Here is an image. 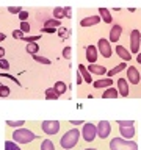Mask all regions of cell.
I'll return each instance as SVG.
<instances>
[{
	"mask_svg": "<svg viewBox=\"0 0 141 150\" xmlns=\"http://www.w3.org/2000/svg\"><path fill=\"white\" fill-rule=\"evenodd\" d=\"M82 138V131H78V128H70L60 138V145L63 150H70L78 144V139Z\"/></svg>",
	"mask_w": 141,
	"mask_h": 150,
	"instance_id": "obj_1",
	"label": "cell"
},
{
	"mask_svg": "<svg viewBox=\"0 0 141 150\" xmlns=\"http://www.w3.org/2000/svg\"><path fill=\"white\" fill-rule=\"evenodd\" d=\"M110 150H138V144L133 139L113 138L110 141Z\"/></svg>",
	"mask_w": 141,
	"mask_h": 150,
	"instance_id": "obj_2",
	"label": "cell"
},
{
	"mask_svg": "<svg viewBox=\"0 0 141 150\" xmlns=\"http://www.w3.org/2000/svg\"><path fill=\"white\" fill-rule=\"evenodd\" d=\"M11 138H13L14 142H17V144H28V142H33L38 136L27 128H16Z\"/></svg>",
	"mask_w": 141,
	"mask_h": 150,
	"instance_id": "obj_3",
	"label": "cell"
},
{
	"mask_svg": "<svg viewBox=\"0 0 141 150\" xmlns=\"http://www.w3.org/2000/svg\"><path fill=\"white\" fill-rule=\"evenodd\" d=\"M82 138L86 142H93L97 138V125L91 124V122H85L82 128Z\"/></svg>",
	"mask_w": 141,
	"mask_h": 150,
	"instance_id": "obj_4",
	"label": "cell"
},
{
	"mask_svg": "<svg viewBox=\"0 0 141 150\" xmlns=\"http://www.w3.org/2000/svg\"><path fill=\"white\" fill-rule=\"evenodd\" d=\"M60 127H61V124L58 120H44V122H41V130L44 131L47 136L56 134L60 131Z\"/></svg>",
	"mask_w": 141,
	"mask_h": 150,
	"instance_id": "obj_5",
	"label": "cell"
},
{
	"mask_svg": "<svg viewBox=\"0 0 141 150\" xmlns=\"http://www.w3.org/2000/svg\"><path fill=\"white\" fill-rule=\"evenodd\" d=\"M140 44H141V33L140 30H132L130 33V53H140Z\"/></svg>",
	"mask_w": 141,
	"mask_h": 150,
	"instance_id": "obj_6",
	"label": "cell"
},
{
	"mask_svg": "<svg viewBox=\"0 0 141 150\" xmlns=\"http://www.w3.org/2000/svg\"><path fill=\"white\" fill-rule=\"evenodd\" d=\"M97 50L103 58H111L113 55V50H111V45H110V41L105 39V38H100L97 42Z\"/></svg>",
	"mask_w": 141,
	"mask_h": 150,
	"instance_id": "obj_7",
	"label": "cell"
},
{
	"mask_svg": "<svg viewBox=\"0 0 141 150\" xmlns=\"http://www.w3.org/2000/svg\"><path fill=\"white\" fill-rule=\"evenodd\" d=\"M111 133V125L108 120H100L97 124V138L100 139H107Z\"/></svg>",
	"mask_w": 141,
	"mask_h": 150,
	"instance_id": "obj_8",
	"label": "cell"
},
{
	"mask_svg": "<svg viewBox=\"0 0 141 150\" xmlns=\"http://www.w3.org/2000/svg\"><path fill=\"white\" fill-rule=\"evenodd\" d=\"M141 80V74L138 72V69L135 66H129L127 67V81L132 84H138Z\"/></svg>",
	"mask_w": 141,
	"mask_h": 150,
	"instance_id": "obj_9",
	"label": "cell"
},
{
	"mask_svg": "<svg viewBox=\"0 0 141 150\" xmlns=\"http://www.w3.org/2000/svg\"><path fill=\"white\" fill-rule=\"evenodd\" d=\"M119 134H121V138H124V139H133V138H135V134H136L135 125L119 127Z\"/></svg>",
	"mask_w": 141,
	"mask_h": 150,
	"instance_id": "obj_10",
	"label": "cell"
},
{
	"mask_svg": "<svg viewBox=\"0 0 141 150\" xmlns=\"http://www.w3.org/2000/svg\"><path fill=\"white\" fill-rule=\"evenodd\" d=\"M121 33H122V27L119 25V23H115V25L111 27V30H110V38H108V41L116 44V42L121 39Z\"/></svg>",
	"mask_w": 141,
	"mask_h": 150,
	"instance_id": "obj_11",
	"label": "cell"
},
{
	"mask_svg": "<svg viewBox=\"0 0 141 150\" xmlns=\"http://www.w3.org/2000/svg\"><path fill=\"white\" fill-rule=\"evenodd\" d=\"M118 92H119V96L122 97H129V92H130V89H129V81H127L125 78H119L118 80Z\"/></svg>",
	"mask_w": 141,
	"mask_h": 150,
	"instance_id": "obj_12",
	"label": "cell"
},
{
	"mask_svg": "<svg viewBox=\"0 0 141 150\" xmlns=\"http://www.w3.org/2000/svg\"><path fill=\"white\" fill-rule=\"evenodd\" d=\"M97 47H94V45H88L86 47V50H85V53H86V61L89 64H93V63H96L97 61Z\"/></svg>",
	"mask_w": 141,
	"mask_h": 150,
	"instance_id": "obj_13",
	"label": "cell"
},
{
	"mask_svg": "<svg viewBox=\"0 0 141 150\" xmlns=\"http://www.w3.org/2000/svg\"><path fill=\"white\" fill-rule=\"evenodd\" d=\"M115 50H116V55L119 56L122 61H130V59H132V53L125 49L124 45H116Z\"/></svg>",
	"mask_w": 141,
	"mask_h": 150,
	"instance_id": "obj_14",
	"label": "cell"
},
{
	"mask_svg": "<svg viewBox=\"0 0 141 150\" xmlns=\"http://www.w3.org/2000/svg\"><path fill=\"white\" fill-rule=\"evenodd\" d=\"M100 22V16H88L80 21V25L82 27H93V25H97Z\"/></svg>",
	"mask_w": 141,
	"mask_h": 150,
	"instance_id": "obj_15",
	"label": "cell"
},
{
	"mask_svg": "<svg viewBox=\"0 0 141 150\" xmlns=\"http://www.w3.org/2000/svg\"><path fill=\"white\" fill-rule=\"evenodd\" d=\"M88 70L91 72V75H105L108 70L103 67V66H99L96 63H93V64H89L88 66Z\"/></svg>",
	"mask_w": 141,
	"mask_h": 150,
	"instance_id": "obj_16",
	"label": "cell"
},
{
	"mask_svg": "<svg viewBox=\"0 0 141 150\" xmlns=\"http://www.w3.org/2000/svg\"><path fill=\"white\" fill-rule=\"evenodd\" d=\"M94 88L96 89H102V88H110L113 86V78L107 77V78H102V80H97V81H94Z\"/></svg>",
	"mask_w": 141,
	"mask_h": 150,
	"instance_id": "obj_17",
	"label": "cell"
},
{
	"mask_svg": "<svg viewBox=\"0 0 141 150\" xmlns=\"http://www.w3.org/2000/svg\"><path fill=\"white\" fill-rule=\"evenodd\" d=\"M119 97V92H118V88H107L105 91H103V94H102V98H116Z\"/></svg>",
	"mask_w": 141,
	"mask_h": 150,
	"instance_id": "obj_18",
	"label": "cell"
},
{
	"mask_svg": "<svg viewBox=\"0 0 141 150\" xmlns=\"http://www.w3.org/2000/svg\"><path fill=\"white\" fill-rule=\"evenodd\" d=\"M78 72L82 74L83 81H86V83H91V81H93V75H91V72H89L88 67H85L83 64H78Z\"/></svg>",
	"mask_w": 141,
	"mask_h": 150,
	"instance_id": "obj_19",
	"label": "cell"
},
{
	"mask_svg": "<svg viewBox=\"0 0 141 150\" xmlns=\"http://www.w3.org/2000/svg\"><path fill=\"white\" fill-rule=\"evenodd\" d=\"M99 14H100V19H102L105 23H111V22H113V17H111L110 9H107V8H99Z\"/></svg>",
	"mask_w": 141,
	"mask_h": 150,
	"instance_id": "obj_20",
	"label": "cell"
},
{
	"mask_svg": "<svg viewBox=\"0 0 141 150\" xmlns=\"http://www.w3.org/2000/svg\"><path fill=\"white\" fill-rule=\"evenodd\" d=\"M124 69H127V63H119V64H118V66H115V67H113L111 70H108V72H107V75H108V77L111 78L113 75L119 74L121 70H124Z\"/></svg>",
	"mask_w": 141,
	"mask_h": 150,
	"instance_id": "obj_21",
	"label": "cell"
},
{
	"mask_svg": "<svg viewBox=\"0 0 141 150\" xmlns=\"http://www.w3.org/2000/svg\"><path fill=\"white\" fill-rule=\"evenodd\" d=\"M53 89H55V92L58 94V96H61V94H66V89H68V86H66L64 81H56V83L53 84Z\"/></svg>",
	"mask_w": 141,
	"mask_h": 150,
	"instance_id": "obj_22",
	"label": "cell"
},
{
	"mask_svg": "<svg viewBox=\"0 0 141 150\" xmlns=\"http://www.w3.org/2000/svg\"><path fill=\"white\" fill-rule=\"evenodd\" d=\"M27 53H30V55H36L38 53V50H39V45L36 44V42H27Z\"/></svg>",
	"mask_w": 141,
	"mask_h": 150,
	"instance_id": "obj_23",
	"label": "cell"
},
{
	"mask_svg": "<svg viewBox=\"0 0 141 150\" xmlns=\"http://www.w3.org/2000/svg\"><path fill=\"white\" fill-rule=\"evenodd\" d=\"M58 94L55 92V89L53 88H47L46 89V98L47 100H58Z\"/></svg>",
	"mask_w": 141,
	"mask_h": 150,
	"instance_id": "obj_24",
	"label": "cell"
},
{
	"mask_svg": "<svg viewBox=\"0 0 141 150\" xmlns=\"http://www.w3.org/2000/svg\"><path fill=\"white\" fill-rule=\"evenodd\" d=\"M41 150H55V144L50 139H44L41 142Z\"/></svg>",
	"mask_w": 141,
	"mask_h": 150,
	"instance_id": "obj_25",
	"label": "cell"
},
{
	"mask_svg": "<svg viewBox=\"0 0 141 150\" xmlns=\"http://www.w3.org/2000/svg\"><path fill=\"white\" fill-rule=\"evenodd\" d=\"M66 16V13H64V8H61V6H56V8H53V19H60L61 17H64Z\"/></svg>",
	"mask_w": 141,
	"mask_h": 150,
	"instance_id": "obj_26",
	"label": "cell"
},
{
	"mask_svg": "<svg viewBox=\"0 0 141 150\" xmlns=\"http://www.w3.org/2000/svg\"><path fill=\"white\" fill-rule=\"evenodd\" d=\"M44 27H61V21H58V19H47V21L44 22Z\"/></svg>",
	"mask_w": 141,
	"mask_h": 150,
	"instance_id": "obj_27",
	"label": "cell"
},
{
	"mask_svg": "<svg viewBox=\"0 0 141 150\" xmlns=\"http://www.w3.org/2000/svg\"><path fill=\"white\" fill-rule=\"evenodd\" d=\"M6 125L11 128H21L22 125H25V120H6Z\"/></svg>",
	"mask_w": 141,
	"mask_h": 150,
	"instance_id": "obj_28",
	"label": "cell"
},
{
	"mask_svg": "<svg viewBox=\"0 0 141 150\" xmlns=\"http://www.w3.org/2000/svg\"><path fill=\"white\" fill-rule=\"evenodd\" d=\"M5 150H21V147L14 141H5Z\"/></svg>",
	"mask_w": 141,
	"mask_h": 150,
	"instance_id": "obj_29",
	"label": "cell"
},
{
	"mask_svg": "<svg viewBox=\"0 0 141 150\" xmlns=\"http://www.w3.org/2000/svg\"><path fill=\"white\" fill-rule=\"evenodd\" d=\"M33 59H35L36 63H41V64H50L49 58H44V56H39V55H33Z\"/></svg>",
	"mask_w": 141,
	"mask_h": 150,
	"instance_id": "obj_30",
	"label": "cell"
},
{
	"mask_svg": "<svg viewBox=\"0 0 141 150\" xmlns=\"http://www.w3.org/2000/svg\"><path fill=\"white\" fill-rule=\"evenodd\" d=\"M9 96V88L5 84H0V97H8Z\"/></svg>",
	"mask_w": 141,
	"mask_h": 150,
	"instance_id": "obj_31",
	"label": "cell"
},
{
	"mask_svg": "<svg viewBox=\"0 0 141 150\" xmlns=\"http://www.w3.org/2000/svg\"><path fill=\"white\" fill-rule=\"evenodd\" d=\"M22 39L25 41V42H36V41L41 39V36H24Z\"/></svg>",
	"mask_w": 141,
	"mask_h": 150,
	"instance_id": "obj_32",
	"label": "cell"
},
{
	"mask_svg": "<svg viewBox=\"0 0 141 150\" xmlns=\"http://www.w3.org/2000/svg\"><path fill=\"white\" fill-rule=\"evenodd\" d=\"M116 124L119 127H125V125H135V120H116Z\"/></svg>",
	"mask_w": 141,
	"mask_h": 150,
	"instance_id": "obj_33",
	"label": "cell"
},
{
	"mask_svg": "<svg viewBox=\"0 0 141 150\" xmlns=\"http://www.w3.org/2000/svg\"><path fill=\"white\" fill-rule=\"evenodd\" d=\"M0 69H3V70H8L9 69V63L5 58H0Z\"/></svg>",
	"mask_w": 141,
	"mask_h": 150,
	"instance_id": "obj_34",
	"label": "cell"
},
{
	"mask_svg": "<svg viewBox=\"0 0 141 150\" xmlns=\"http://www.w3.org/2000/svg\"><path fill=\"white\" fill-rule=\"evenodd\" d=\"M41 31L42 33H49V35H53V33L56 31V28H53V27H42Z\"/></svg>",
	"mask_w": 141,
	"mask_h": 150,
	"instance_id": "obj_35",
	"label": "cell"
},
{
	"mask_svg": "<svg viewBox=\"0 0 141 150\" xmlns=\"http://www.w3.org/2000/svg\"><path fill=\"white\" fill-rule=\"evenodd\" d=\"M13 38H14V39H16V38H17V39H22V38H24V31L21 30V28H19V30H14L13 31Z\"/></svg>",
	"mask_w": 141,
	"mask_h": 150,
	"instance_id": "obj_36",
	"label": "cell"
},
{
	"mask_svg": "<svg viewBox=\"0 0 141 150\" xmlns=\"http://www.w3.org/2000/svg\"><path fill=\"white\" fill-rule=\"evenodd\" d=\"M21 30H22L24 33H28V31H30V25H28V22H27V21L21 22Z\"/></svg>",
	"mask_w": 141,
	"mask_h": 150,
	"instance_id": "obj_37",
	"label": "cell"
},
{
	"mask_svg": "<svg viewBox=\"0 0 141 150\" xmlns=\"http://www.w3.org/2000/svg\"><path fill=\"white\" fill-rule=\"evenodd\" d=\"M8 11L11 13V14H19L22 11V8L21 6H8Z\"/></svg>",
	"mask_w": 141,
	"mask_h": 150,
	"instance_id": "obj_38",
	"label": "cell"
},
{
	"mask_svg": "<svg viewBox=\"0 0 141 150\" xmlns=\"http://www.w3.org/2000/svg\"><path fill=\"white\" fill-rule=\"evenodd\" d=\"M19 19H21V22L27 21V19H28V11H24V9H22V11L19 13Z\"/></svg>",
	"mask_w": 141,
	"mask_h": 150,
	"instance_id": "obj_39",
	"label": "cell"
},
{
	"mask_svg": "<svg viewBox=\"0 0 141 150\" xmlns=\"http://www.w3.org/2000/svg\"><path fill=\"white\" fill-rule=\"evenodd\" d=\"M63 56L66 59L70 58V47H64V49H63Z\"/></svg>",
	"mask_w": 141,
	"mask_h": 150,
	"instance_id": "obj_40",
	"label": "cell"
},
{
	"mask_svg": "<svg viewBox=\"0 0 141 150\" xmlns=\"http://www.w3.org/2000/svg\"><path fill=\"white\" fill-rule=\"evenodd\" d=\"M3 77H6V78H9V80H13V81L16 83L17 86H21V83H19V80H17L16 77H13V75H9V74H3Z\"/></svg>",
	"mask_w": 141,
	"mask_h": 150,
	"instance_id": "obj_41",
	"label": "cell"
},
{
	"mask_svg": "<svg viewBox=\"0 0 141 150\" xmlns=\"http://www.w3.org/2000/svg\"><path fill=\"white\" fill-rule=\"evenodd\" d=\"M66 33H68V30H66L64 27H60V28H58V35H60L61 38H64V36H66Z\"/></svg>",
	"mask_w": 141,
	"mask_h": 150,
	"instance_id": "obj_42",
	"label": "cell"
},
{
	"mask_svg": "<svg viewBox=\"0 0 141 150\" xmlns=\"http://www.w3.org/2000/svg\"><path fill=\"white\" fill-rule=\"evenodd\" d=\"M64 13H66V16H68L69 19L72 17V14H70V6H66V8H64Z\"/></svg>",
	"mask_w": 141,
	"mask_h": 150,
	"instance_id": "obj_43",
	"label": "cell"
},
{
	"mask_svg": "<svg viewBox=\"0 0 141 150\" xmlns=\"http://www.w3.org/2000/svg\"><path fill=\"white\" fill-rule=\"evenodd\" d=\"M82 81H83V77H82V74H80V72H77V84H80Z\"/></svg>",
	"mask_w": 141,
	"mask_h": 150,
	"instance_id": "obj_44",
	"label": "cell"
},
{
	"mask_svg": "<svg viewBox=\"0 0 141 150\" xmlns=\"http://www.w3.org/2000/svg\"><path fill=\"white\" fill-rule=\"evenodd\" d=\"M70 124H72V125H83L85 122L83 120H70Z\"/></svg>",
	"mask_w": 141,
	"mask_h": 150,
	"instance_id": "obj_45",
	"label": "cell"
},
{
	"mask_svg": "<svg viewBox=\"0 0 141 150\" xmlns=\"http://www.w3.org/2000/svg\"><path fill=\"white\" fill-rule=\"evenodd\" d=\"M3 56H5V49H3V47H0V58H3Z\"/></svg>",
	"mask_w": 141,
	"mask_h": 150,
	"instance_id": "obj_46",
	"label": "cell"
},
{
	"mask_svg": "<svg viewBox=\"0 0 141 150\" xmlns=\"http://www.w3.org/2000/svg\"><path fill=\"white\" fill-rule=\"evenodd\" d=\"M5 38H6V36H5V33H0V42H3Z\"/></svg>",
	"mask_w": 141,
	"mask_h": 150,
	"instance_id": "obj_47",
	"label": "cell"
},
{
	"mask_svg": "<svg viewBox=\"0 0 141 150\" xmlns=\"http://www.w3.org/2000/svg\"><path fill=\"white\" fill-rule=\"evenodd\" d=\"M136 61H138V63L141 64V53H138V55H136Z\"/></svg>",
	"mask_w": 141,
	"mask_h": 150,
	"instance_id": "obj_48",
	"label": "cell"
},
{
	"mask_svg": "<svg viewBox=\"0 0 141 150\" xmlns=\"http://www.w3.org/2000/svg\"><path fill=\"white\" fill-rule=\"evenodd\" d=\"M83 150H99V149H83Z\"/></svg>",
	"mask_w": 141,
	"mask_h": 150,
	"instance_id": "obj_49",
	"label": "cell"
},
{
	"mask_svg": "<svg viewBox=\"0 0 141 150\" xmlns=\"http://www.w3.org/2000/svg\"><path fill=\"white\" fill-rule=\"evenodd\" d=\"M0 84H2V83H0Z\"/></svg>",
	"mask_w": 141,
	"mask_h": 150,
	"instance_id": "obj_50",
	"label": "cell"
}]
</instances>
